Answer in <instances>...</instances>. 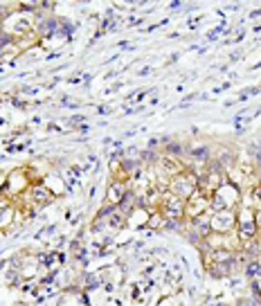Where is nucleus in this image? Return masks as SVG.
I'll use <instances>...</instances> for the list:
<instances>
[{"label":"nucleus","mask_w":261,"mask_h":306,"mask_svg":"<svg viewBox=\"0 0 261 306\" xmlns=\"http://www.w3.org/2000/svg\"><path fill=\"white\" fill-rule=\"evenodd\" d=\"M196 189H198V178L194 174H189V171H180L178 176H174L169 180V191L174 196H178L180 201H187Z\"/></svg>","instance_id":"obj_1"},{"label":"nucleus","mask_w":261,"mask_h":306,"mask_svg":"<svg viewBox=\"0 0 261 306\" xmlns=\"http://www.w3.org/2000/svg\"><path fill=\"white\" fill-rule=\"evenodd\" d=\"M236 227V214L232 210L225 212H216L212 218H209V232H232Z\"/></svg>","instance_id":"obj_2"},{"label":"nucleus","mask_w":261,"mask_h":306,"mask_svg":"<svg viewBox=\"0 0 261 306\" xmlns=\"http://www.w3.org/2000/svg\"><path fill=\"white\" fill-rule=\"evenodd\" d=\"M160 205H162V212H165V214H162L165 218H174V221H176V218L185 216V201H180L178 196H174V194L165 196Z\"/></svg>","instance_id":"obj_3"},{"label":"nucleus","mask_w":261,"mask_h":306,"mask_svg":"<svg viewBox=\"0 0 261 306\" xmlns=\"http://www.w3.org/2000/svg\"><path fill=\"white\" fill-rule=\"evenodd\" d=\"M27 185H29V180H27V174L23 169L11 171V174L7 176V180H5V189H7V194L9 196L23 194V191L27 189Z\"/></svg>","instance_id":"obj_4"},{"label":"nucleus","mask_w":261,"mask_h":306,"mask_svg":"<svg viewBox=\"0 0 261 306\" xmlns=\"http://www.w3.org/2000/svg\"><path fill=\"white\" fill-rule=\"evenodd\" d=\"M207 207V201H205V196H203V191H194L189 198L185 201V214L187 216H192V218H196V216H203V210Z\"/></svg>","instance_id":"obj_5"},{"label":"nucleus","mask_w":261,"mask_h":306,"mask_svg":"<svg viewBox=\"0 0 261 306\" xmlns=\"http://www.w3.org/2000/svg\"><path fill=\"white\" fill-rule=\"evenodd\" d=\"M29 198H32L36 205H45V203L52 201V191H48L45 185H32L29 187Z\"/></svg>","instance_id":"obj_6"},{"label":"nucleus","mask_w":261,"mask_h":306,"mask_svg":"<svg viewBox=\"0 0 261 306\" xmlns=\"http://www.w3.org/2000/svg\"><path fill=\"white\" fill-rule=\"evenodd\" d=\"M108 203L111 205H119V203L126 198V189H124V183H113L111 187H108Z\"/></svg>","instance_id":"obj_7"},{"label":"nucleus","mask_w":261,"mask_h":306,"mask_svg":"<svg viewBox=\"0 0 261 306\" xmlns=\"http://www.w3.org/2000/svg\"><path fill=\"white\" fill-rule=\"evenodd\" d=\"M11 216H14V210H11V205L7 201H0V230L9 225Z\"/></svg>","instance_id":"obj_8"},{"label":"nucleus","mask_w":261,"mask_h":306,"mask_svg":"<svg viewBox=\"0 0 261 306\" xmlns=\"http://www.w3.org/2000/svg\"><path fill=\"white\" fill-rule=\"evenodd\" d=\"M162 225H167V218L162 216V214H153V216L149 218V227H151V230H158V227H162Z\"/></svg>","instance_id":"obj_9"},{"label":"nucleus","mask_w":261,"mask_h":306,"mask_svg":"<svg viewBox=\"0 0 261 306\" xmlns=\"http://www.w3.org/2000/svg\"><path fill=\"white\" fill-rule=\"evenodd\" d=\"M248 275H250V277H259V275H261V264H259V261H257V264L252 261V264L248 266Z\"/></svg>","instance_id":"obj_10"},{"label":"nucleus","mask_w":261,"mask_h":306,"mask_svg":"<svg viewBox=\"0 0 261 306\" xmlns=\"http://www.w3.org/2000/svg\"><path fill=\"white\" fill-rule=\"evenodd\" d=\"M192 155H194V158H205V155H207V151H205V149H194Z\"/></svg>","instance_id":"obj_11"},{"label":"nucleus","mask_w":261,"mask_h":306,"mask_svg":"<svg viewBox=\"0 0 261 306\" xmlns=\"http://www.w3.org/2000/svg\"><path fill=\"white\" fill-rule=\"evenodd\" d=\"M252 196H255V201L261 203V185H257L255 189H252Z\"/></svg>","instance_id":"obj_12"},{"label":"nucleus","mask_w":261,"mask_h":306,"mask_svg":"<svg viewBox=\"0 0 261 306\" xmlns=\"http://www.w3.org/2000/svg\"><path fill=\"white\" fill-rule=\"evenodd\" d=\"M0 237H2V232H0Z\"/></svg>","instance_id":"obj_13"}]
</instances>
